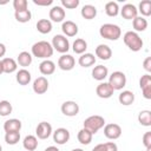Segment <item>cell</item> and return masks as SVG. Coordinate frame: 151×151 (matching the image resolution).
I'll list each match as a JSON object with an SVG mask.
<instances>
[{
  "instance_id": "1",
  "label": "cell",
  "mask_w": 151,
  "mask_h": 151,
  "mask_svg": "<svg viewBox=\"0 0 151 151\" xmlns=\"http://www.w3.org/2000/svg\"><path fill=\"white\" fill-rule=\"evenodd\" d=\"M53 51L54 50H53L52 45L48 41H45V40L34 42L32 45V48H31V52H32L33 57H37V58H40V59H44V60L52 57Z\"/></svg>"
},
{
  "instance_id": "2",
  "label": "cell",
  "mask_w": 151,
  "mask_h": 151,
  "mask_svg": "<svg viewBox=\"0 0 151 151\" xmlns=\"http://www.w3.org/2000/svg\"><path fill=\"white\" fill-rule=\"evenodd\" d=\"M123 40H124V44L133 52H138L143 48V39L139 37L138 33H136L134 31H127L124 37H123Z\"/></svg>"
},
{
  "instance_id": "3",
  "label": "cell",
  "mask_w": 151,
  "mask_h": 151,
  "mask_svg": "<svg viewBox=\"0 0 151 151\" xmlns=\"http://www.w3.org/2000/svg\"><path fill=\"white\" fill-rule=\"evenodd\" d=\"M99 34L101 38L107 40H118L122 35V29L118 25L114 24H104L99 28Z\"/></svg>"
},
{
  "instance_id": "4",
  "label": "cell",
  "mask_w": 151,
  "mask_h": 151,
  "mask_svg": "<svg viewBox=\"0 0 151 151\" xmlns=\"http://www.w3.org/2000/svg\"><path fill=\"white\" fill-rule=\"evenodd\" d=\"M104 126H105V119L98 114L90 116L84 120V129L90 131L92 134H96Z\"/></svg>"
},
{
  "instance_id": "5",
  "label": "cell",
  "mask_w": 151,
  "mask_h": 151,
  "mask_svg": "<svg viewBox=\"0 0 151 151\" xmlns=\"http://www.w3.org/2000/svg\"><path fill=\"white\" fill-rule=\"evenodd\" d=\"M51 45H52L53 50H55L57 52L63 53V54H65L70 50V41L63 34H55L52 38V44Z\"/></svg>"
},
{
  "instance_id": "6",
  "label": "cell",
  "mask_w": 151,
  "mask_h": 151,
  "mask_svg": "<svg viewBox=\"0 0 151 151\" xmlns=\"http://www.w3.org/2000/svg\"><path fill=\"white\" fill-rule=\"evenodd\" d=\"M107 83L110 84V86L114 91L116 90H122L126 85V76L122 71H114L109 77V81Z\"/></svg>"
},
{
  "instance_id": "7",
  "label": "cell",
  "mask_w": 151,
  "mask_h": 151,
  "mask_svg": "<svg viewBox=\"0 0 151 151\" xmlns=\"http://www.w3.org/2000/svg\"><path fill=\"white\" fill-rule=\"evenodd\" d=\"M122 134V127L118 124L110 123L104 126V136L109 139H118Z\"/></svg>"
},
{
  "instance_id": "8",
  "label": "cell",
  "mask_w": 151,
  "mask_h": 151,
  "mask_svg": "<svg viewBox=\"0 0 151 151\" xmlns=\"http://www.w3.org/2000/svg\"><path fill=\"white\" fill-rule=\"evenodd\" d=\"M139 86L145 99H151V76L149 73L144 74L139 79Z\"/></svg>"
},
{
  "instance_id": "9",
  "label": "cell",
  "mask_w": 151,
  "mask_h": 151,
  "mask_svg": "<svg viewBox=\"0 0 151 151\" xmlns=\"http://www.w3.org/2000/svg\"><path fill=\"white\" fill-rule=\"evenodd\" d=\"M61 112L66 117H74L79 113V105L73 100H67L61 104Z\"/></svg>"
},
{
  "instance_id": "10",
  "label": "cell",
  "mask_w": 151,
  "mask_h": 151,
  "mask_svg": "<svg viewBox=\"0 0 151 151\" xmlns=\"http://www.w3.org/2000/svg\"><path fill=\"white\" fill-rule=\"evenodd\" d=\"M53 133V140L58 144V145H64L70 140V131L65 127H59Z\"/></svg>"
},
{
  "instance_id": "11",
  "label": "cell",
  "mask_w": 151,
  "mask_h": 151,
  "mask_svg": "<svg viewBox=\"0 0 151 151\" xmlns=\"http://www.w3.org/2000/svg\"><path fill=\"white\" fill-rule=\"evenodd\" d=\"M35 134L39 139H47L52 134V125L47 122H41L35 129Z\"/></svg>"
},
{
  "instance_id": "12",
  "label": "cell",
  "mask_w": 151,
  "mask_h": 151,
  "mask_svg": "<svg viewBox=\"0 0 151 151\" xmlns=\"http://www.w3.org/2000/svg\"><path fill=\"white\" fill-rule=\"evenodd\" d=\"M76 65V60L71 54H63L58 59V66L63 71H71Z\"/></svg>"
},
{
  "instance_id": "13",
  "label": "cell",
  "mask_w": 151,
  "mask_h": 151,
  "mask_svg": "<svg viewBox=\"0 0 151 151\" xmlns=\"http://www.w3.org/2000/svg\"><path fill=\"white\" fill-rule=\"evenodd\" d=\"M113 92H114V90L110 86L109 83H105V81L100 83V84L97 86V88H96V93H97V96H98L99 98H103V99L111 98L112 94H113Z\"/></svg>"
},
{
  "instance_id": "14",
  "label": "cell",
  "mask_w": 151,
  "mask_h": 151,
  "mask_svg": "<svg viewBox=\"0 0 151 151\" xmlns=\"http://www.w3.org/2000/svg\"><path fill=\"white\" fill-rule=\"evenodd\" d=\"M122 17L126 20H133L136 17H138V11H137V7L132 4H125L123 6L122 9H119Z\"/></svg>"
},
{
  "instance_id": "15",
  "label": "cell",
  "mask_w": 151,
  "mask_h": 151,
  "mask_svg": "<svg viewBox=\"0 0 151 151\" xmlns=\"http://www.w3.org/2000/svg\"><path fill=\"white\" fill-rule=\"evenodd\" d=\"M33 91L37 94H44L45 92H47L48 90V80L45 77H38L34 81H33Z\"/></svg>"
},
{
  "instance_id": "16",
  "label": "cell",
  "mask_w": 151,
  "mask_h": 151,
  "mask_svg": "<svg viewBox=\"0 0 151 151\" xmlns=\"http://www.w3.org/2000/svg\"><path fill=\"white\" fill-rule=\"evenodd\" d=\"M50 19L54 22H61L64 19H65V9L61 7V6H53L51 9H50Z\"/></svg>"
},
{
  "instance_id": "17",
  "label": "cell",
  "mask_w": 151,
  "mask_h": 151,
  "mask_svg": "<svg viewBox=\"0 0 151 151\" xmlns=\"http://www.w3.org/2000/svg\"><path fill=\"white\" fill-rule=\"evenodd\" d=\"M61 29L65 37H76L78 33V25L71 20H66L63 22Z\"/></svg>"
},
{
  "instance_id": "18",
  "label": "cell",
  "mask_w": 151,
  "mask_h": 151,
  "mask_svg": "<svg viewBox=\"0 0 151 151\" xmlns=\"http://www.w3.org/2000/svg\"><path fill=\"white\" fill-rule=\"evenodd\" d=\"M96 57L100 60H109L112 57V50L105 44H100L96 47Z\"/></svg>"
},
{
  "instance_id": "19",
  "label": "cell",
  "mask_w": 151,
  "mask_h": 151,
  "mask_svg": "<svg viewBox=\"0 0 151 151\" xmlns=\"http://www.w3.org/2000/svg\"><path fill=\"white\" fill-rule=\"evenodd\" d=\"M39 71L44 76L53 74L54 71H55V64L50 59H45L39 64Z\"/></svg>"
},
{
  "instance_id": "20",
  "label": "cell",
  "mask_w": 151,
  "mask_h": 151,
  "mask_svg": "<svg viewBox=\"0 0 151 151\" xmlns=\"http://www.w3.org/2000/svg\"><path fill=\"white\" fill-rule=\"evenodd\" d=\"M21 122L17 118H12V119H8L4 123V130L5 132H20L21 130Z\"/></svg>"
},
{
  "instance_id": "21",
  "label": "cell",
  "mask_w": 151,
  "mask_h": 151,
  "mask_svg": "<svg viewBox=\"0 0 151 151\" xmlns=\"http://www.w3.org/2000/svg\"><path fill=\"white\" fill-rule=\"evenodd\" d=\"M107 76H109V70L104 65H97L92 70V78L98 81H103Z\"/></svg>"
},
{
  "instance_id": "22",
  "label": "cell",
  "mask_w": 151,
  "mask_h": 151,
  "mask_svg": "<svg viewBox=\"0 0 151 151\" xmlns=\"http://www.w3.org/2000/svg\"><path fill=\"white\" fill-rule=\"evenodd\" d=\"M15 79L19 83V85H22V86H26L31 83V79H32V76L29 73V71H27L26 68H21L17 72V76H15Z\"/></svg>"
},
{
  "instance_id": "23",
  "label": "cell",
  "mask_w": 151,
  "mask_h": 151,
  "mask_svg": "<svg viewBox=\"0 0 151 151\" xmlns=\"http://www.w3.org/2000/svg\"><path fill=\"white\" fill-rule=\"evenodd\" d=\"M118 100H119V103H120L122 105L129 106V105L133 104V101H134V93H133L132 91L125 90V91H123V92L119 93Z\"/></svg>"
},
{
  "instance_id": "24",
  "label": "cell",
  "mask_w": 151,
  "mask_h": 151,
  "mask_svg": "<svg viewBox=\"0 0 151 151\" xmlns=\"http://www.w3.org/2000/svg\"><path fill=\"white\" fill-rule=\"evenodd\" d=\"M78 64L81 67H90L93 66L96 64V57L92 53H83L79 59H78Z\"/></svg>"
},
{
  "instance_id": "25",
  "label": "cell",
  "mask_w": 151,
  "mask_h": 151,
  "mask_svg": "<svg viewBox=\"0 0 151 151\" xmlns=\"http://www.w3.org/2000/svg\"><path fill=\"white\" fill-rule=\"evenodd\" d=\"M22 146L26 151H34L38 147V138L35 136L28 134L22 140Z\"/></svg>"
},
{
  "instance_id": "26",
  "label": "cell",
  "mask_w": 151,
  "mask_h": 151,
  "mask_svg": "<svg viewBox=\"0 0 151 151\" xmlns=\"http://www.w3.org/2000/svg\"><path fill=\"white\" fill-rule=\"evenodd\" d=\"M32 60H33V57L29 52H26V51H22L18 54V58H17V64H19L20 66H22L24 68L29 66L32 64Z\"/></svg>"
},
{
  "instance_id": "27",
  "label": "cell",
  "mask_w": 151,
  "mask_h": 151,
  "mask_svg": "<svg viewBox=\"0 0 151 151\" xmlns=\"http://www.w3.org/2000/svg\"><path fill=\"white\" fill-rule=\"evenodd\" d=\"M80 14H81V17L84 19L92 20L97 15V8L93 5H84L83 8H81V11H80Z\"/></svg>"
},
{
  "instance_id": "28",
  "label": "cell",
  "mask_w": 151,
  "mask_h": 151,
  "mask_svg": "<svg viewBox=\"0 0 151 151\" xmlns=\"http://www.w3.org/2000/svg\"><path fill=\"white\" fill-rule=\"evenodd\" d=\"M35 27H37L38 32H40L41 34H47L52 31V22L48 19H40L37 21Z\"/></svg>"
},
{
  "instance_id": "29",
  "label": "cell",
  "mask_w": 151,
  "mask_h": 151,
  "mask_svg": "<svg viewBox=\"0 0 151 151\" xmlns=\"http://www.w3.org/2000/svg\"><path fill=\"white\" fill-rule=\"evenodd\" d=\"M1 63L4 67V73H13L18 68V64L13 58H4Z\"/></svg>"
},
{
  "instance_id": "30",
  "label": "cell",
  "mask_w": 151,
  "mask_h": 151,
  "mask_svg": "<svg viewBox=\"0 0 151 151\" xmlns=\"http://www.w3.org/2000/svg\"><path fill=\"white\" fill-rule=\"evenodd\" d=\"M92 137H93V134L90 131H87L86 129H84V127L81 130H79L78 131V134H77L78 142L80 144H83V145H88L92 142Z\"/></svg>"
},
{
  "instance_id": "31",
  "label": "cell",
  "mask_w": 151,
  "mask_h": 151,
  "mask_svg": "<svg viewBox=\"0 0 151 151\" xmlns=\"http://www.w3.org/2000/svg\"><path fill=\"white\" fill-rule=\"evenodd\" d=\"M132 26H133V29H134L136 33L137 32H143L147 27V20L144 17H136L132 20Z\"/></svg>"
},
{
  "instance_id": "32",
  "label": "cell",
  "mask_w": 151,
  "mask_h": 151,
  "mask_svg": "<svg viewBox=\"0 0 151 151\" xmlns=\"http://www.w3.org/2000/svg\"><path fill=\"white\" fill-rule=\"evenodd\" d=\"M72 48H73V52H74V53L81 55L83 53H85V51H86V48H87V42H86L84 39L78 38V39H76V40L73 41Z\"/></svg>"
},
{
  "instance_id": "33",
  "label": "cell",
  "mask_w": 151,
  "mask_h": 151,
  "mask_svg": "<svg viewBox=\"0 0 151 151\" xmlns=\"http://www.w3.org/2000/svg\"><path fill=\"white\" fill-rule=\"evenodd\" d=\"M14 17H15V20L18 22H28L32 18V13L29 9H25V11H18V12H14Z\"/></svg>"
},
{
  "instance_id": "34",
  "label": "cell",
  "mask_w": 151,
  "mask_h": 151,
  "mask_svg": "<svg viewBox=\"0 0 151 151\" xmlns=\"http://www.w3.org/2000/svg\"><path fill=\"white\" fill-rule=\"evenodd\" d=\"M138 122L143 126H151V111L143 110L138 114Z\"/></svg>"
},
{
  "instance_id": "35",
  "label": "cell",
  "mask_w": 151,
  "mask_h": 151,
  "mask_svg": "<svg viewBox=\"0 0 151 151\" xmlns=\"http://www.w3.org/2000/svg\"><path fill=\"white\" fill-rule=\"evenodd\" d=\"M105 13L109 17H117L119 14V6L116 1H109L105 5Z\"/></svg>"
},
{
  "instance_id": "36",
  "label": "cell",
  "mask_w": 151,
  "mask_h": 151,
  "mask_svg": "<svg viewBox=\"0 0 151 151\" xmlns=\"http://www.w3.org/2000/svg\"><path fill=\"white\" fill-rule=\"evenodd\" d=\"M137 11L140 12V14L144 15V17L151 15V1L150 0H143V1H140Z\"/></svg>"
},
{
  "instance_id": "37",
  "label": "cell",
  "mask_w": 151,
  "mask_h": 151,
  "mask_svg": "<svg viewBox=\"0 0 151 151\" xmlns=\"http://www.w3.org/2000/svg\"><path fill=\"white\" fill-rule=\"evenodd\" d=\"M12 111H13V107L8 100H0V116L1 117L9 116Z\"/></svg>"
},
{
  "instance_id": "38",
  "label": "cell",
  "mask_w": 151,
  "mask_h": 151,
  "mask_svg": "<svg viewBox=\"0 0 151 151\" xmlns=\"http://www.w3.org/2000/svg\"><path fill=\"white\" fill-rule=\"evenodd\" d=\"M20 140V132H6L5 142L8 145H15Z\"/></svg>"
},
{
  "instance_id": "39",
  "label": "cell",
  "mask_w": 151,
  "mask_h": 151,
  "mask_svg": "<svg viewBox=\"0 0 151 151\" xmlns=\"http://www.w3.org/2000/svg\"><path fill=\"white\" fill-rule=\"evenodd\" d=\"M28 4H27V0H14L13 1V7L15 9V12L18 11H25V9H28L27 8Z\"/></svg>"
},
{
  "instance_id": "40",
  "label": "cell",
  "mask_w": 151,
  "mask_h": 151,
  "mask_svg": "<svg viewBox=\"0 0 151 151\" xmlns=\"http://www.w3.org/2000/svg\"><path fill=\"white\" fill-rule=\"evenodd\" d=\"M61 6L68 9H74L79 6V0H61Z\"/></svg>"
},
{
  "instance_id": "41",
  "label": "cell",
  "mask_w": 151,
  "mask_h": 151,
  "mask_svg": "<svg viewBox=\"0 0 151 151\" xmlns=\"http://www.w3.org/2000/svg\"><path fill=\"white\" fill-rule=\"evenodd\" d=\"M143 144H144V146L146 149L151 147V132L150 131L144 133V136H143Z\"/></svg>"
},
{
  "instance_id": "42",
  "label": "cell",
  "mask_w": 151,
  "mask_h": 151,
  "mask_svg": "<svg viewBox=\"0 0 151 151\" xmlns=\"http://www.w3.org/2000/svg\"><path fill=\"white\" fill-rule=\"evenodd\" d=\"M104 150L105 151H118V146L113 142H107V143H104Z\"/></svg>"
},
{
  "instance_id": "43",
  "label": "cell",
  "mask_w": 151,
  "mask_h": 151,
  "mask_svg": "<svg viewBox=\"0 0 151 151\" xmlns=\"http://www.w3.org/2000/svg\"><path fill=\"white\" fill-rule=\"evenodd\" d=\"M33 4L38 6H50L53 4V0H33Z\"/></svg>"
},
{
  "instance_id": "44",
  "label": "cell",
  "mask_w": 151,
  "mask_h": 151,
  "mask_svg": "<svg viewBox=\"0 0 151 151\" xmlns=\"http://www.w3.org/2000/svg\"><path fill=\"white\" fill-rule=\"evenodd\" d=\"M143 67L145 71L147 72H151V57H146L144 63H143Z\"/></svg>"
},
{
  "instance_id": "45",
  "label": "cell",
  "mask_w": 151,
  "mask_h": 151,
  "mask_svg": "<svg viewBox=\"0 0 151 151\" xmlns=\"http://www.w3.org/2000/svg\"><path fill=\"white\" fill-rule=\"evenodd\" d=\"M92 151H105V150H104V143H100V144L96 145V146L92 149Z\"/></svg>"
},
{
  "instance_id": "46",
  "label": "cell",
  "mask_w": 151,
  "mask_h": 151,
  "mask_svg": "<svg viewBox=\"0 0 151 151\" xmlns=\"http://www.w3.org/2000/svg\"><path fill=\"white\" fill-rule=\"evenodd\" d=\"M5 53H6V46L2 42H0V58H2Z\"/></svg>"
},
{
  "instance_id": "47",
  "label": "cell",
  "mask_w": 151,
  "mask_h": 151,
  "mask_svg": "<svg viewBox=\"0 0 151 151\" xmlns=\"http://www.w3.org/2000/svg\"><path fill=\"white\" fill-rule=\"evenodd\" d=\"M44 151H59V149H58L57 146H48V147H46Z\"/></svg>"
},
{
  "instance_id": "48",
  "label": "cell",
  "mask_w": 151,
  "mask_h": 151,
  "mask_svg": "<svg viewBox=\"0 0 151 151\" xmlns=\"http://www.w3.org/2000/svg\"><path fill=\"white\" fill-rule=\"evenodd\" d=\"M2 73H4V67H2V63L0 60V74H2Z\"/></svg>"
},
{
  "instance_id": "49",
  "label": "cell",
  "mask_w": 151,
  "mask_h": 151,
  "mask_svg": "<svg viewBox=\"0 0 151 151\" xmlns=\"http://www.w3.org/2000/svg\"><path fill=\"white\" fill-rule=\"evenodd\" d=\"M72 151H84V150L83 149H73Z\"/></svg>"
},
{
  "instance_id": "50",
  "label": "cell",
  "mask_w": 151,
  "mask_h": 151,
  "mask_svg": "<svg viewBox=\"0 0 151 151\" xmlns=\"http://www.w3.org/2000/svg\"><path fill=\"white\" fill-rule=\"evenodd\" d=\"M0 151H2V146L1 145H0Z\"/></svg>"
}]
</instances>
